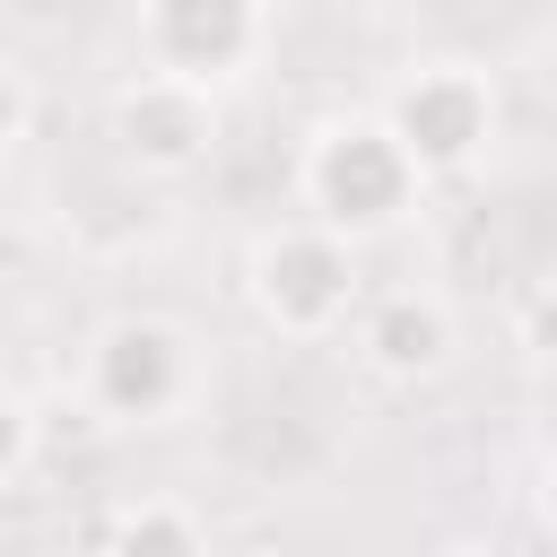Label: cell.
Masks as SVG:
<instances>
[{
  "label": "cell",
  "instance_id": "cell-1",
  "mask_svg": "<svg viewBox=\"0 0 557 557\" xmlns=\"http://www.w3.org/2000/svg\"><path fill=\"white\" fill-rule=\"evenodd\" d=\"M305 209H313V226H331V235H348V244H366V235H383V226H400L409 209H418V165H409V148L392 139V122L383 113H331L313 139H305Z\"/></svg>",
  "mask_w": 557,
  "mask_h": 557
},
{
  "label": "cell",
  "instance_id": "cell-2",
  "mask_svg": "<svg viewBox=\"0 0 557 557\" xmlns=\"http://www.w3.org/2000/svg\"><path fill=\"white\" fill-rule=\"evenodd\" d=\"M244 296L278 339H322L357 305V244L313 226V218L305 226H270L252 244V261H244Z\"/></svg>",
  "mask_w": 557,
  "mask_h": 557
},
{
  "label": "cell",
  "instance_id": "cell-3",
  "mask_svg": "<svg viewBox=\"0 0 557 557\" xmlns=\"http://www.w3.org/2000/svg\"><path fill=\"white\" fill-rule=\"evenodd\" d=\"M200 383V357L174 322L157 313H122L87 339V409L104 426H165Z\"/></svg>",
  "mask_w": 557,
  "mask_h": 557
},
{
  "label": "cell",
  "instance_id": "cell-4",
  "mask_svg": "<svg viewBox=\"0 0 557 557\" xmlns=\"http://www.w3.org/2000/svg\"><path fill=\"white\" fill-rule=\"evenodd\" d=\"M383 122H392V139L409 148L418 174H461L496 139V87L470 61H426V70H409L392 87Z\"/></svg>",
  "mask_w": 557,
  "mask_h": 557
},
{
  "label": "cell",
  "instance_id": "cell-5",
  "mask_svg": "<svg viewBox=\"0 0 557 557\" xmlns=\"http://www.w3.org/2000/svg\"><path fill=\"white\" fill-rule=\"evenodd\" d=\"M104 131H113V148H122L139 174H191V165H209V148H218V96L191 87V78L139 70L131 87H113Z\"/></svg>",
  "mask_w": 557,
  "mask_h": 557
},
{
  "label": "cell",
  "instance_id": "cell-6",
  "mask_svg": "<svg viewBox=\"0 0 557 557\" xmlns=\"http://www.w3.org/2000/svg\"><path fill=\"white\" fill-rule=\"evenodd\" d=\"M148 70L218 87L261 52V0H139Z\"/></svg>",
  "mask_w": 557,
  "mask_h": 557
},
{
  "label": "cell",
  "instance_id": "cell-7",
  "mask_svg": "<svg viewBox=\"0 0 557 557\" xmlns=\"http://www.w3.org/2000/svg\"><path fill=\"white\" fill-rule=\"evenodd\" d=\"M357 357H366L383 383H426V374L453 366V313H444L435 296H418V287L374 296L366 322H357Z\"/></svg>",
  "mask_w": 557,
  "mask_h": 557
},
{
  "label": "cell",
  "instance_id": "cell-8",
  "mask_svg": "<svg viewBox=\"0 0 557 557\" xmlns=\"http://www.w3.org/2000/svg\"><path fill=\"white\" fill-rule=\"evenodd\" d=\"M104 557H209V540H200V522H191L183 505L139 496V505H122V513H113Z\"/></svg>",
  "mask_w": 557,
  "mask_h": 557
},
{
  "label": "cell",
  "instance_id": "cell-9",
  "mask_svg": "<svg viewBox=\"0 0 557 557\" xmlns=\"http://www.w3.org/2000/svg\"><path fill=\"white\" fill-rule=\"evenodd\" d=\"M26 461H35V409H26V392L0 383V487L26 479Z\"/></svg>",
  "mask_w": 557,
  "mask_h": 557
},
{
  "label": "cell",
  "instance_id": "cell-10",
  "mask_svg": "<svg viewBox=\"0 0 557 557\" xmlns=\"http://www.w3.org/2000/svg\"><path fill=\"white\" fill-rule=\"evenodd\" d=\"M513 331H522L531 357H557V278H548L540 296H522V322H513Z\"/></svg>",
  "mask_w": 557,
  "mask_h": 557
},
{
  "label": "cell",
  "instance_id": "cell-11",
  "mask_svg": "<svg viewBox=\"0 0 557 557\" xmlns=\"http://www.w3.org/2000/svg\"><path fill=\"white\" fill-rule=\"evenodd\" d=\"M26 122H35V96H26V78L0 61V148H17V139H26Z\"/></svg>",
  "mask_w": 557,
  "mask_h": 557
},
{
  "label": "cell",
  "instance_id": "cell-12",
  "mask_svg": "<svg viewBox=\"0 0 557 557\" xmlns=\"http://www.w3.org/2000/svg\"><path fill=\"white\" fill-rule=\"evenodd\" d=\"M540 505H548V522H557V453H548V479H540Z\"/></svg>",
  "mask_w": 557,
  "mask_h": 557
},
{
  "label": "cell",
  "instance_id": "cell-13",
  "mask_svg": "<svg viewBox=\"0 0 557 557\" xmlns=\"http://www.w3.org/2000/svg\"><path fill=\"white\" fill-rule=\"evenodd\" d=\"M435 557H487V548H470V540H453V548H435Z\"/></svg>",
  "mask_w": 557,
  "mask_h": 557
}]
</instances>
